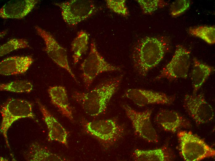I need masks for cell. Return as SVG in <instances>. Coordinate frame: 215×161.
Returning <instances> with one entry per match:
<instances>
[{
	"label": "cell",
	"instance_id": "cell-1",
	"mask_svg": "<svg viewBox=\"0 0 215 161\" xmlns=\"http://www.w3.org/2000/svg\"><path fill=\"white\" fill-rule=\"evenodd\" d=\"M168 45L167 40L164 37H146L138 40L132 53L135 71L140 76H146L163 59Z\"/></svg>",
	"mask_w": 215,
	"mask_h": 161
},
{
	"label": "cell",
	"instance_id": "cell-2",
	"mask_svg": "<svg viewBox=\"0 0 215 161\" xmlns=\"http://www.w3.org/2000/svg\"><path fill=\"white\" fill-rule=\"evenodd\" d=\"M122 78L121 75L108 79L89 91H75L72 97L87 114L97 116L106 111L110 99L118 90Z\"/></svg>",
	"mask_w": 215,
	"mask_h": 161
},
{
	"label": "cell",
	"instance_id": "cell-3",
	"mask_svg": "<svg viewBox=\"0 0 215 161\" xmlns=\"http://www.w3.org/2000/svg\"><path fill=\"white\" fill-rule=\"evenodd\" d=\"M177 136L180 153L184 160L198 161L215 156V150L192 132L180 131Z\"/></svg>",
	"mask_w": 215,
	"mask_h": 161
},
{
	"label": "cell",
	"instance_id": "cell-4",
	"mask_svg": "<svg viewBox=\"0 0 215 161\" xmlns=\"http://www.w3.org/2000/svg\"><path fill=\"white\" fill-rule=\"evenodd\" d=\"M82 126L87 133L105 146L113 145L123 136V127L114 119L83 121Z\"/></svg>",
	"mask_w": 215,
	"mask_h": 161
},
{
	"label": "cell",
	"instance_id": "cell-5",
	"mask_svg": "<svg viewBox=\"0 0 215 161\" xmlns=\"http://www.w3.org/2000/svg\"><path fill=\"white\" fill-rule=\"evenodd\" d=\"M0 113L2 120L0 131L7 146L10 148L7 133L8 129L16 120L24 118L35 119L32 105L29 102L20 99H11L1 107Z\"/></svg>",
	"mask_w": 215,
	"mask_h": 161
},
{
	"label": "cell",
	"instance_id": "cell-6",
	"mask_svg": "<svg viewBox=\"0 0 215 161\" xmlns=\"http://www.w3.org/2000/svg\"><path fill=\"white\" fill-rule=\"evenodd\" d=\"M84 85L88 89L95 77L104 72L120 71V68L107 62L100 54L95 42L92 41L89 54L81 65Z\"/></svg>",
	"mask_w": 215,
	"mask_h": 161
},
{
	"label": "cell",
	"instance_id": "cell-7",
	"mask_svg": "<svg viewBox=\"0 0 215 161\" xmlns=\"http://www.w3.org/2000/svg\"><path fill=\"white\" fill-rule=\"evenodd\" d=\"M190 51L183 46H176L171 59L162 68L155 80L186 79L190 65Z\"/></svg>",
	"mask_w": 215,
	"mask_h": 161
},
{
	"label": "cell",
	"instance_id": "cell-8",
	"mask_svg": "<svg viewBox=\"0 0 215 161\" xmlns=\"http://www.w3.org/2000/svg\"><path fill=\"white\" fill-rule=\"evenodd\" d=\"M55 4L60 8L63 20L70 25L77 24L96 11V7L91 0H72Z\"/></svg>",
	"mask_w": 215,
	"mask_h": 161
},
{
	"label": "cell",
	"instance_id": "cell-9",
	"mask_svg": "<svg viewBox=\"0 0 215 161\" xmlns=\"http://www.w3.org/2000/svg\"><path fill=\"white\" fill-rule=\"evenodd\" d=\"M123 108L138 135L148 142L155 143L158 142V135L151 121L152 109L139 111L127 104L123 105Z\"/></svg>",
	"mask_w": 215,
	"mask_h": 161
},
{
	"label": "cell",
	"instance_id": "cell-10",
	"mask_svg": "<svg viewBox=\"0 0 215 161\" xmlns=\"http://www.w3.org/2000/svg\"><path fill=\"white\" fill-rule=\"evenodd\" d=\"M183 106L188 114L197 124L208 123L213 119V109L206 101L203 93L186 94Z\"/></svg>",
	"mask_w": 215,
	"mask_h": 161
},
{
	"label": "cell",
	"instance_id": "cell-11",
	"mask_svg": "<svg viewBox=\"0 0 215 161\" xmlns=\"http://www.w3.org/2000/svg\"><path fill=\"white\" fill-rule=\"evenodd\" d=\"M35 28L38 34L44 41L45 50L48 56L57 65L66 70L77 82L75 75L69 66L66 50L50 33L38 26H35Z\"/></svg>",
	"mask_w": 215,
	"mask_h": 161
},
{
	"label": "cell",
	"instance_id": "cell-12",
	"mask_svg": "<svg viewBox=\"0 0 215 161\" xmlns=\"http://www.w3.org/2000/svg\"><path fill=\"white\" fill-rule=\"evenodd\" d=\"M124 95L141 107L152 104L171 105L175 98L174 96H169L162 93L140 89H127Z\"/></svg>",
	"mask_w": 215,
	"mask_h": 161
},
{
	"label": "cell",
	"instance_id": "cell-13",
	"mask_svg": "<svg viewBox=\"0 0 215 161\" xmlns=\"http://www.w3.org/2000/svg\"><path fill=\"white\" fill-rule=\"evenodd\" d=\"M37 0H13L5 4L0 9L2 18L21 19L27 15L38 2Z\"/></svg>",
	"mask_w": 215,
	"mask_h": 161
},
{
	"label": "cell",
	"instance_id": "cell-14",
	"mask_svg": "<svg viewBox=\"0 0 215 161\" xmlns=\"http://www.w3.org/2000/svg\"><path fill=\"white\" fill-rule=\"evenodd\" d=\"M37 103L48 129L49 140L57 141L67 146L68 133L66 130L43 105L39 101Z\"/></svg>",
	"mask_w": 215,
	"mask_h": 161
},
{
	"label": "cell",
	"instance_id": "cell-15",
	"mask_svg": "<svg viewBox=\"0 0 215 161\" xmlns=\"http://www.w3.org/2000/svg\"><path fill=\"white\" fill-rule=\"evenodd\" d=\"M155 120L165 131L174 133L181 128H189L190 123L177 112L166 109L158 113Z\"/></svg>",
	"mask_w": 215,
	"mask_h": 161
},
{
	"label": "cell",
	"instance_id": "cell-16",
	"mask_svg": "<svg viewBox=\"0 0 215 161\" xmlns=\"http://www.w3.org/2000/svg\"><path fill=\"white\" fill-rule=\"evenodd\" d=\"M33 61L31 56H14L0 63V74L5 76L22 74L28 69Z\"/></svg>",
	"mask_w": 215,
	"mask_h": 161
},
{
	"label": "cell",
	"instance_id": "cell-17",
	"mask_svg": "<svg viewBox=\"0 0 215 161\" xmlns=\"http://www.w3.org/2000/svg\"><path fill=\"white\" fill-rule=\"evenodd\" d=\"M52 103L64 116L74 120L72 108L69 103L66 90L63 86H50L48 90Z\"/></svg>",
	"mask_w": 215,
	"mask_h": 161
},
{
	"label": "cell",
	"instance_id": "cell-18",
	"mask_svg": "<svg viewBox=\"0 0 215 161\" xmlns=\"http://www.w3.org/2000/svg\"><path fill=\"white\" fill-rule=\"evenodd\" d=\"M193 62L191 79L193 94H195L215 69L214 67L201 63L195 58L193 59Z\"/></svg>",
	"mask_w": 215,
	"mask_h": 161
},
{
	"label": "cell",
	"instance_id": "cell-19",
	"mask_svg": "<svg viewBox=\"0 0 215 161\" xmlns=\"http://www.w3.org/2000/svg\"><path fill=\"white\" fill-rule=\"evenodd\" d=\"M133 155L137 161H167L170 160L172 158L171 152L165 147L148 150L136 149Z\"/></svg>",
	"mask_w": 215,
	"mask_h": 161
},
{
	"label": "cell",
	"instance_id": "cell-20",
	"mask_svg": "<svg viewBox=\"0 0 215 161\" xmlns=\"http://www.w3.org/2000/svg\"><path fill=\"white\" fill-rule=\"evenodd\" d=\"M28 161H64L59 156L53 153L48 149L37 143H33L28 152Z\"/></svg>",
	"mask_w": 215,
	"mask_h": 161
},
{
	"label": "cell",
	"instance_id": "cell-21",
	"mask_svg": "<svg viewBox=\"0 0 215 161\" xmlns=\"http://www.w3.org/2000/svg\"><path fill=\"white\" fill-rule=\"evenodd\" d=\"M89 35L85 31L81 30L71 44V50L74 63L77 64L88 48Z\"/></svg>",
	"mask_w": 215,
	"mask_h": 161
},
{
	"label": "cell",
	"instance_id": "cell-22",
	"mask_svg": "<svg viewBox=\"0 0 215 161\" xmlns=\"http://www.w3.org/2000/svg\"><path fill=\"white\" fill-rule=\"evenodd\" d=\"M191 34L201 38L208 43H215V28L214 26H200L190 28L188 30Z\"/></svg>",
	"mask_w": 215,
	"mask_h": 161
},
{
	"label": "cell",
	"instance_id": "cell-23",
	"mask_svg": "<svg viewBox=\"0 0 215 161\" xmlns=\"http://www.w3.org/2000/svg\"><path fill=\"white\" fill-rule=\"evenodd\" d=\"M30 82L26 80H17L0 85L1 91H6L15 93H29L32 88Z\"/></svg>",
	"mask_w": 215,
	"mask_h": 161
},
{
	"label": "cell",
	"instance_id": "cell-24",
	"mask_svg": "<svg viewBox=\"0 0 215 161\" xmlns=\"http://www.w3.org/2000/svg\"><path fill=\"white\" fill-rule=\"evenodd\" d=\"M29 47L28 41L23 38H12L0 46L1 56L5 55L15 50Z\"/></svg>",
	"mask_w": 215,
	"mask_h": 161
},
{
	"label": "cell",
	"instance_id": "cell-25",
	"mask_svg": "<svg viewBox=\"0 0 215 161\" xmlns=\"http://www.w3.org/2000/svg\"><path fill=\"white\" fill-rule=\"evenodd\" d=\"M144 14L151 15L158 8H163L167 4L161 0H137Z\"/></svg>",
	"mask_w": 215,
	"mask_h": 161
},
{
	"label": "cell",
	"instance_id": "cell-26",
	"mask_svg": "<svg viewBox=\"0 0 215 161\" xmlns=\"http://www.w3.org/2000/svg\"><path fill=\"white\" fill-rule=\"evenodd\" d=\"M107 7L114 12L127 17L129 15V12L126 5L125 0H106Z\"/></svg>",
	"mask_w": 215,
	"mask_h": 161
},
{
	"label": "cell",
	"instance_id": "cell-27",
	"mask_svg": "<svg viewBox=\"0 0 215 161\" xmlns=\"http://www.w3.org/2000/svg\"><path fill=\"white\" fill-rule=\"evenodd\" d=\"M190 2L188 0H176L172 3L170 11L173 16H178L186 11L189 7Z\"/></svg>",
	"mask_w": 215,
	"mask_h": 161
}]
</instances>
